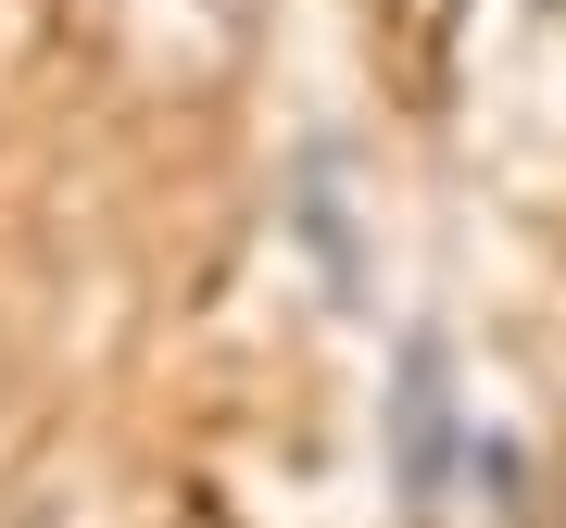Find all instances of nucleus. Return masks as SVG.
<instances>
[{
  "mask_svg": "<svg viewBox=\"0 0 566 528\" xmlns=\"http://www.w3.org/2000/svg\"><path fill=\"white\" fill-rule=\"evenodd\" d=\"M177 528H227V516H177Z\"/></svg>",
  "mask_w": 566,
  "mask_h": 528,
  "instance_id": "nucleus-2",
  "label": "nucleus"
},
{
  "mask_svg": "<svg viewBox=\"0 0 566 528\" xmlns=\"http://www.w3.org/2000/svg\"><path fill=\"white\" fill-rule=\"evenodd\" d=\"M264 0H76V39L126 88H227L252 63Z\"/></svg>",
  "mask_w": 566,
  "mask_h": 528,
  "instance_id": "nucleus-1",
  "label": "nucleus"
}]
</instances>
